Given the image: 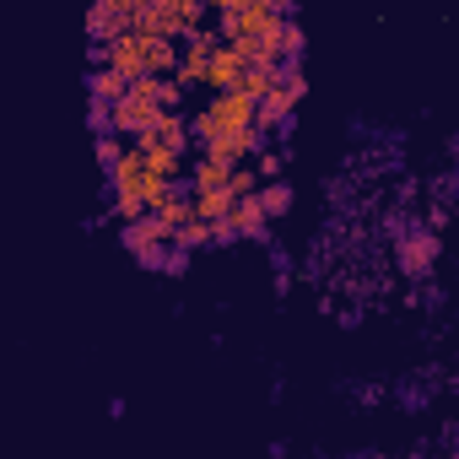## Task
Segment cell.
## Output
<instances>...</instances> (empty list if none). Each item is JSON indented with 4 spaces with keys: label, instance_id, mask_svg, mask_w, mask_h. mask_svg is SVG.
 Wrapping results in <instances>:
<instances>
[{
    "label": "cell",
    "instance_id": "cell-7",
    "mask_svg": "<svg viewBox=\"0 0 459 459\" xmlns=\"http://www.w3.org/2000/svg\"><path fill=\"white\" fill-rule=\"evenodd\" d=\"M189 200H195V216H200L205 227L233 221V211H238V195H233V189H216V195H189Z\"/></svg>",
    "mask_w": 459,
    "mask_h": 459
},
{
    "label": "cell",
    "instance_id": "cell-1",
    "mask_svg": "<svg viewBox=\"0 0 459 459\" xmlns=\"http://www.w3.org/2000/svg\"><path fill=\"white\" fill-rule=\"evenodd\" d=\"M394 265L411 281L432 276V265H437V233H432L427 221L421 227H400V233H394Z\"/></svg>",
    "mask_w": 459,
    "mask_h": 459
},
{
    "label": "cell",
    "instance_id": "cell-11",
    "mask_svg": "<svg viewBox=\"0 0 459 459\" xmlns=\"http://www.w3.org/2000/svg\"><path fill=\"white\" fill-rule=\"evenodd\" d=\"M125 157H130V152H125V141H119V135H98V168H103V173H114Z\"/></svg>",
    "mask_w": 459,
    "mask_h": 459
},
{
    "label": "cell",
    "instance_id": "cell-13",
    "mask_svg": "<svg viewBox=\"0 0 459 459\" xmlns=\"http://www.w3.org/2000/svg\"><path fill=\"white\" fill-rule=\"evenodd\" d=\"M255 173L276 184V173H281V157H276V152H260V162H255Z\"/></svg>",
    "mask_w": 459,
    "mask_h": 459
},
{
    "label": "cell",
    "instance_id": "cell-16",
    "mask_svg": "<svg viewBox=\"0 0 459 459\" xmlns=\"http://www.w3.org/2000/svg\"><path fill=\"white\" fill-rule=\"evenodd\" d=\"M443 459H459V454H443Z\"/></svg>",
    "mask_w": 459,
    "mask_h": 459
},
{
    "label": "cell",
    "instance_id": "cell-2",
    "mask_svg": "<svg viewBox=\"0 0 459 459\" xmlns=\"http://www.w3.org/2000/svg\"><path fill=\"white\" fill-rule=\"evenodd\" d=\"M92 60L108 65V71H119V76L135 87V82L152 76V39H146V33H130V39H119V44H108V49H92Z\"/></svg>",
    "mask_w": 459,
    "mask_h": 459
},
{
    "label": "cell",
    "instance_id": "cell-9",
    "mask_svg": "<svg viewBox=\"0 0 459 459\" xmlns=\"http://www.w3.org/2000/svg\"><path fill=\"white\" fill-rule=\"evenodd\" d=\"M200 244H211V227H205L200 216H195V221H184L178 233H173V249H184V255H195Z\"/></svg>",
    "mask_w": 459,
    "mask_h": 459
},
{
    "label": "cell",
    "instance_id": "cell-5",
    "mask_svg": "<svg viewBox=\"0 0 459 459\" xmlns=\"http://www.w3.org/2000/svg\"><path fill=\"white\" fill-rule=\"evenodd\" d=\"M195 141V130L178 119V114H162L146 135H135V146H162V152H173V157H184V146Z\"/></svg>",
    "mask_w": 459,
    "mask_h": 459
},
{
    "label": "cell",
    "instance_id": "cell-3",
    "mask_svg": "<svg viewBox=\"0 0 459 459\" xmlns=\"http://www.w3.org/2000/svg\"><path fill=\"white\" fill-rule=\"evenodd\" d=\"M303 92H308V76H303V65H287V76H281V87L260 103V135L265 130H276V125H287L292 119V108L303 103Z\"/></svg>",
    "mask_w": 459,
    "mask_h": 459
},
{
    "label": "cell",
    "instance_id": "cell-8",
    "mask_svg": "<svg viewBox=\"0 0 459 459\" xmlns=\"http://www.w3.org/2000/svg\"><path fill=\"white\" fill-rule=\"evenodd\" d=\"M233 227H238V238H260V244H265V233H271V216H265L260 195L238 200V211H233Z\"/></svg>",
    "mask_w": 459,
    "mask_h": 459
},
{
    "label": "cell",
    "instance_id": "cell-10",
    "mask_svg": "<svg viewBox=\"0 0 459 459\" xmlns=\"http://www.w3.org/2000/svg\"><path fill=\"white\" fill-rule=\"evenodd\" d=\"M260 205H265V216H287V211H292V184H281V178L265 184V189H260Z\"/></svg>",
    "mask_w": 459,
    "mask_h": 459
},
{
    "label": "cell",
    "instance_id": "cell-6",
    "mask_svg": "<svg viewBox=\"0 0 459 459\" xmlns=\"http://www.w3.org/2000/svg\"><path fill=\"white\" fill-rule=\"evenodd\" d=\"M125 92H130V82H125L119 71H108V65H92V71H87V98H92V103H108V108H114V103H125Z\"/></svg>",
    "mask_w": 459,
    "mask_h": 459
},
{
    "label": "cell",
    "instance_id": "cell-14",
    "mask_svg": "<svg viewBox=\"0 0 459 459\" xmlns=\"http://www.w3.org/2000/svg\"><path fill=\"white\" fill-rule=\"evenodd\" d=\"M162 271H168V276H184V271H189V255H184V249H168V265H162Z\"/></svg>",
    "mask_w": 459,
    "mask_h": 459
},
{
    "label": "cell",
    "instance_id": "cell-15",
    "mask_svg": "<svg viewBox=\"0 0 459 459\" xmlns=\"http://www.w3.org/2000/svg\"><path fill=\"white\" fill-rule=\"evenodd\" d=\"M211 244H238V227H233V221H221V227H211Z\"/></svg>",
    "mask_w": 459,
    "mask_h": 459
},
{
    "label": "cell",
    "instance_id": "cell-12",
    "mask_svg": "<svg viewBox=\"0 0 459 459\" xmlns=\"http://www.w3.org/2000/svg\"><path fill=\"white\" fill-rule=\"evenodd\" d=\"M87 125H92L98 135H114V108H108V103H87Z\"/></svg>",
    "mask_w": 459,
    "mask_h": 459
},
{
    "label": "cell",
    "instance_id": "cell-4",
    "mask_svg": "<svg viewBox=\"0 0 459 459\" xmlns=\"http://www.w3.org/2000/svg\"><path fill=\"white\" fill-rule=\"evenodd\" d=\"M244 71H249V60H244L233 44H221V49L211 55V82H205L211 98H216V92H238V87H244Z\"/></svg>",
    "mask_w": 459,
    "mask_h": 459
}]
</instances>
